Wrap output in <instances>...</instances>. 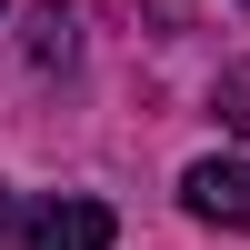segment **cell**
I'll list each match as a JSON object with an SVG mask.
<instances>
[{"mask_svg":"<svg viewBox=\"0 0 250 250\" xmlns=\"http://www.w3.org/2000/svg\"><path fill=\"white\" fill-rule=\"evenodd\" d=\"M180 200L210 230H250V160H190L180 170Z\"/></svg>","mask_w":250,"mask_h":250,"instance_id":"1","label":"cell"},{"mask_svg":"<svg viewBox=\"0 0 250 250\" xmlns=\"http://www.w3.org/2000/svg\"><path fill=\"white\" fill-rule=\"evenodd\" d=\"M110 230H120L110 200H50V210H30L20 240H30V250H110Z\"/></svg>","mask_w":250,"mask_h":250,"instance_id":"2","label":"cell"},{"mask_svg":"<svg viewBox=\"0 0 250 250\" xmlns=\"http://www.w3.org/2000/svg\"><path fill=\"white\" fill-rule=\"evenodd\" d=\"M220 120L250 130V60H240V70H220Z\"/></svg>","mask_w":250,"mask_h":250,"instance_id":"3","label":"cell"},{"mask_svg":"<svg viewBox=\"0 0 250 250\" xmlns=\"http://www.w3.org/2000/svg\"><path fill=\"white\" fill-rule=\"evenodd\" d=\"M40 60H70V10H40V40H30Z\"/></svg>","mask_w":250,"mask_h":250,"instance_id":"4","label":"cell"},{"mask_svg":"<svg viewBox=\"0 0 250 250\" xmlns=\"http://www.w3.org/2000/svg\"><path fill=\"white\" fill-rule=\"evenodd\" d=\"M20 230H30V210H20L10 190H0V250H20Z\"/></svg>","mask_w":250,"mask_h":250,"instance_id":"5","label":"cell"}]
</instances>
